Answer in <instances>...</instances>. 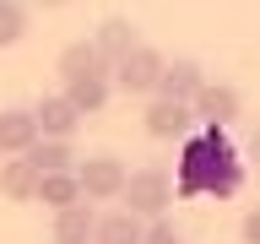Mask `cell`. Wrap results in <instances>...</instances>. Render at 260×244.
<instances>
[{
    "mask_svg": "<svg viewBox=\"0 0 260 244\" xmlns=\"http://www.w3.org/2000/svg\"><path fill=\"white\" fill-rule=\"evenodd\" d=\"M92 49H98V54H103V65H114V60H125L130 49H136V27H130L125 16H109V22H103V27H98Z\"/></svg>",
    "mask_w": 260,
    "mask_h": 244,
    "instance_id": "12",
    "label": "cell"
},
{
    "mask_svg": "<svg viewBox=\"0 0 260 244\" xmlns=\"http://www.w3.org/2000/svg\"><path fill=\"white\" fill-rule=\"evenodd\" d=\"M92 223H98L92 201L60 206V211H54V244H92Z\"/></svg>",
    "mask_w": 260,
    "mask_h": 244,
    "instance_id": "11",
    "label": "cell"
},
{
    "mask_svg": "<svg viewBox=\"0 0 260 244\" xmlns=\"http://www.w3.org/2000/svg\"><path fill=\"white\" fill-rule=\"evenodd\" d=\"M38 6H65V0H38Z\"/></svg>",
    "mask_w": 260,
    "mask_h": 244,
    "instance_id": "22",
    "label": "cell"
},
{
    "mask_svg": "<svg viewBox=\"0 0 260 244\" xmlns=\"http://www.w3.org/2000/svg\"><path fill=\"white\" fill-rule=\"evenodd\" d=\"M157 76H162V54L152 44H136L125 60L109 65V81L119 87V93H130V98H152L157 93Z\"/></svg>",
    "mask_w": 260,
    "mask_h": 244,
    "instance_id": "3",
    "label": "cell"
},
{
    "mask_svg": "<svg viewBox=\"0 0 260 244\" xmlns=\"http://www.w3.org/2000/svg\"><path fill=\"white\" fill-rule=\"evenodd\" d=\"M125 163L119 158H87V163H76V185H81V201H119V190H125Z\"/></svg>",
    "mask_w": 260,
    "mask_h": 244,
    "instance_id": "5",
    "label": "cell"
},
{
    "mask_svg": "<svg viewBox=\"0 0 260 244\" xmlns=\"http://www.w3.org/2000/svg\"><path fill=\"white\" fill-rule=\"evenodd\" d=\"M244 190V158L222 125H195L179 141L174 201H233Z\"/></svg>",
    "mask_w": 260,
    "mask_h": 244,
    "instance_id": "1",
    "label": "cell"
},
{
    "mask_svg": "<svg viewBox=\"0 0 260 244\" xmlns=\"http://www.w3.org/2000/svg\"><path fill=\"white\" fill-rule=\"evenodd\" d=\"M136 244H184V239H179V228L168 217H152V223H141V239Z\"/></svg>",
    "mask_w": 260,
    "mask_h": 244,
    "instance_id": "19",
    "label": "cell"
},
{
    "mask_svg": "<svg viewBox=\"0 0 260 244\" xmlns=\"http://www.w3.org/2000/svg\"><path fill=\"white\" fill-rule=\"evenodd\" d=\"M119 201H125V211L141 217V223L168 217V206H174V174H162V168H136V174H125Z\"/></svg>",
    "mask_w": 260,
    "mask_h": 244,
    "instance_id": "2",
    "label": "cell"
},
{
    "mask_svg": "<svg viewBox=\"0 0 260 244\" xmlns=\"http://www.w3.org/2000/svg\"><path fill=\"white\" fill-rule=\"evenodd\" d=\"M201 81H206V71H201L195 60H162V76H157V93H152V98L190 103V98L201 93Z\"/></svg>",
    "mask_w": 260,
    "mask_h": 244,
    "instance_id": "8",
    "label": "cell"
},
{
    "mask_svg": "<svg viewBox=\"0 0 260 244\" xmlns=\"http://www.w3.org/2000/svg\"><path fill=\"white\" fill-rule=\"evenodd\" d=\"M239 233H244V244H260V206L244 211V228H239Z\"/></svg>",
    "mask_w": 260,
    "mask_h": 244,
    "instance_id": "20",
    "label": "cell"
},
{
    "mask_svg": "<svg viewBox=\"0 0 260 244\" xmlns=\"http://www.w3.org/2000/svg\"><path fill=\"white\" fill-rule=\"evenodd\" d=\"M141 125L152 141H184L195 130V114H190V103H174V98H146Z\"/></svg>",
    "mask_w": 260,
    "mask_h": 244,
    "instance_id": "6",
    "label": "cell"
},
{
    "mask_svg": "<svg viewBox=\"0 0 260 244\" xmlns=\"http://www.w3.org/2000/svg\"><path fill=\"white\" fill-rule=\"evenodd\" d=\"M65 98H71V109L87 119V114H103V109H109L114 81H109V71H98V76H76V81H65Z\"/></svg>",
    "mask_w": 260,
    "mask_h": 244,
    "instance_id": "9",
    "label": "cell"
},
{
    "mask_svg": "<svg viewBox=\"0 0 260 244\" xmlns=\"http://www.w3.org/2000/svg\"><path fill=\"white\" fill-rule=\"evenodd\" d=\"M32 141H38L32 109H0V152H6V158H22Z\"/></svg>",
    "mask_w": 260,
    "mask_h": 244,
    "instance_id": "10",
    "label": "cell"
},
{
    "mask_svg": "<svg viewBox=\"0 0 260 244\" xmlns=\"http://www.w3.org/2000/svg\"><path fill=\"white\" fill-rule=\"evenodd\" d=\"M38 201H44L49 211H60V206H76V201H81L76 168H65V174H38Z\"/></svg>",
    "mask_w": 260,
    "mask_h": 244,
    "instance_id": "16",
    "label": "cell"
},
{
    "mask_svg": "<svg viewBox=\"0 0 260 244\" xmlns=\"http://www.w3.org/2000/svg\"><path fill=\"white\" fill-rule=\"evenodd\" d=\"M249 152H255V163H260V130H255V141H249Z\"/></svg>",
    "mask_w": 260,
    "mask_h": 244,
    "instance_id": "21",
    "label": "cell"
},
{
    "mask_svg": "<svg viewBox=\"0 0 260 244\" xmlns=\"http://www.w3.org/2000/svg\"><path fill=\"white\" fill-rule=\"evenodd\" d=\"M98 71H109V65H103V54H98L87 38H76V44H65V49H60V76H65V81L98 76Z\"/></svg>",
    "mask_w": 260,
    "mask_h": 244,
    "instance_id": "17",
    "label": "cell"
},
{
    "mask_svg": "<svg viewBox=\"0 0 260 244\" xmlns=\"http://www.w3.org/2000/svg\"><path fill=\"white\" fill-rule=\"evenodd\" d=\"M190 114H195V125H233L244 114V98L239 87H228V81H201V93L190 98Z\"/></svg>",
    "mask_w": 260,
    "mask_h": 244,
    "instance_id": "4",
    "label": "cell"
},
{
    "mask_svg": "<svg viewBox=\"0 0 260 244\" xmlns=\"http://www.w3.org/2000/svg\"><path fill=\"white\" fill-rule=\"evenodd\" d=\"M27 38V11L16 6V0H0V49H11Z\"/></svg>",
    "mask_w": 260,
    "mask_h": 244,
    "instance_id": "18",
    "label": "cell"
},
{
    "mask_svg": "<svg viewBox=\"0 0 260 244\" xmlns=\"http://www.w3.org/2000/svg\"><path fill=\"white\" fill-rule=\"evenodd\" d=\"M32 119H38V136H44V141H71L76 125H81V114L71 109V98H65V93H49L44 103L32 109Z\"/></svg>",
    "mask_w": 260,
    "mask_h": 244,
    "instance_id": "7",
    "label": "cell"
},
{
    "mask_svg": "<svg viewBox=\"0 0 260 244\" xmlns=\"http://www.w3.org/2000/svg\"><path fill=\"white\" fill-rule=\"evenodd\" d=\"M141 239V217H130L125 206L119 211H103L92 223V244H136Z\"/></svg>",
    "mask_w": 260,
    "mask_h": 244,
    "instance_id": "14",
    "label": "cell"
},
{
    "mask_svg": "<svg viewBox=\"0 0 260 244\" xmlns=\"http://www.w3.org/2000/svg\"><path fill=\"white\" fill-rule=\"evenodd\" d=\"M22 158H27L38 174H65V168H76V152H71V141H44V136H38V141H32Z\"/></svg>",
    "mask_w": 260,
    "mask_h": 244,
    "instance_id": "15",
    "label": "cell"
},
{
    "mask_svg": "<svg viewBox=\"0 0 260 244\" xmlns=\"http://www.w3.org/2000/svg\"><path fill=\"white\" fill-rule=\"evenodd\" d=\"M0 190H6V201H38V168H32L27 158H6Z\"/></svg>",
    "mask_w": 260,
    "mask_h": 244,
    "instance_id": "13",
    "label": "cell"
}]
</instances>
